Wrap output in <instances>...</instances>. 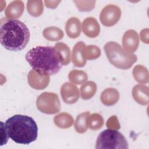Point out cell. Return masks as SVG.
Listing matches in <instances>:
<instances>
[{"label": "cell", "mask_w": 149, "mask_h": 149, "mask_svg": "<svg viewBox=\"0 0 149 149\" xmlns=\"http://www.w3.org/2000/svg\"><path fill=\"white\" fill-rule=\"evenodd\" d=\"M25 58L32 69L41 75L55 74L63 66L54 47L37 46L29 50Z\"/></svg>", "instance_id": "1"}, {"label": "cell", "mask_w": 149, "mask_h": 149, "mask_svg": "<svg viewBox=\"0 0 149 149\" xmlns=\"http://www.w3.org/2000/svg\"><path fill=\"white\" fill-rule=\"evenodd\" d=\"M30 33L27 26L17 19L2 18L0 22L1 45L11 51L24 49L30 40Z\"/></svg>", "instance_id": "2"}, {"label": "cell", "mask_w": 149, "mask_h": 149, "mask_svg": "<svg viewBox=\"0 0 149 149\" xmlns=\"http://www.w3.org/2000/svg\"><path fill=\"white\" fill-rule=\"evenodd\" d=\"M4 126L9 137L18 144H29L38 136L37 123L27 115H15L6 120Z\"/></svg>", "instance_id": "3"}, {"label": "cell", "mask_w": 149, "mask_h": 149, "mask_svg": "<svg viewBox=\"0 0 149 149\" xmlns=\"http://www.w3.org/2000/svg\"><path fill=\"white\" fill-rule=\"evenodd\" d=\"M104 49L110 63L120 69H128L137 61L136 55L126 51L121 45L114 41L106 43Z\"/></svg>", "instance_id": "4"}, {"label": "cell", "mask_w": 149, "mask_h": 149, "mask_svg": "<svg viewBox=\"0 0 149 149\" xmlns=\"http://www.w3.org/2000/svg\"><path fill=\"white\" fill-rule=\"evenodd\" d=\"M128 143L125 136L117 130L106 129L98 135L95 148H114L127 149Z\"/></svg>", "instance_id": "5"}, {"label": "cell", "mask_w": 149, "mask_h": 149, "mask_svg": "<svg viewBox=\"0 0 149 149\" xmlns=\"http://www.w3.org/2000/svg\"><path fill=\"white\" fill-rule=\"evenodd\" d=\"M37 109L45 114L52 115L59 112L61 103L58 95L54 93L44 92L36 100Z\"/></svg>", "instance_id": "6"}, {"label": "cell", "mask_w": 149, "mask_h": 149, "mask_svg": "<svg viewBox=\"0 0 149 149\" xmlns=\"http://www.w3.org/2000/svg\"><path fill=\"white\" fill-rule=\"evenodd\" d=\"M121 10L119 6L113 4L105 6L101 11L100 19L101 23L107 27H111L120 20Z\"/></svg>", "instance_id": "7"}, {"label": "cell", "mask_w": 149, "mask_h": 149, "mask_svg": "<svg viewBox=\"0 0 149 149\" xmlns=\"http://www.w3.org/2000/svg\"><path fill=\"white\" fill-rule=\"evenodd\" d=\"M61 95L63 101L68 104L76 103L80 97L79 90L77 87L70 82L63 83L61 87Z\"/></svg>", "instance_id": "8"}, {"label": "cell", "mask_w": 149, "mask_h": 149, "mask_svg": "<svg viewBox=\"0 0 149 149\" xmlns=\"http://www.w3.org/2000/svg\"><path fill=\"white\" fill-rule=\"evenodd\" d=\"M49 76L41 75L34 70H31L27 74V82L29 86L35 90H43L49 84Z\"/></svg>", "instance_id": "9"}, {"label": "cell", "mask_w": 149, "mask_h": 149, "mask_svg": "<svg viewBox=\"0 0 149 149\" xmlns=\"http://www.w3.org/2000/svg\"><path fill=\"white\" fill-rule=\"evenodd\" d=\"M139 45V37L136 31L128 30L122 37V47L127 52L133 54L138 48Z\"/></svg>", "instance_id": "10"}, {"label": "cell", "mask_w": 149, "mask_h": 149, "mask_svg": "<svg viewBox=\"0 0 149 149\" xmlns=\"http://www.w3.org/2000/svg\"><path fill=\"white\" fill-rule=\"evenodd\" d=\"M83 33L89 38H95L100 33V26L95 17H88L82 23Z\"/></svg>", "instance_id": "11"}, {"label": "cell", "mask_w": 149, "mask_h": 149, "mask_svg": "<svg viewBox=\"0 0 149 149\" xmlns=\"http://www.w3.org/2000/svg\"><path fill=\"white\" fill-rule=\"evenodd\" d=\"M86 44L83 41L77 42L73 47L72 53V61L73 64L79 68L83 67L87 62L84 56V49Z\"/></svg>", "instance_id": "12"}, {"label": "cell", "mask_w": 149, "mask_h": 149, "mask_svg": "<svg viewBox=\"0 0 149 149\" xmlns=\"http://www.w3.org/2000/svg\"><path fill=\"white\" fill-rule=\"evenodd\" d=\"M148 87L144 84H139L133 87L132 89V96L134 100L142 105L148 104Z\"/></svg>", "instance_id": "13"}, {"label": "cell", "mask_w": 149, "mask_h": 149, "mask_svg": "<svg viewBox=\"0 0 149 149\" xmlns=\"http://www.w3.org/2000/svg\"><path fill=\"white\" fill-rule=\"evenodd\" d=\"M24 9V2L22 1H14L11 2L5 10L6 17L9 19L19 18L23 14Z\"/></svg>", "instance_id": "14"}, {"label": "cell", "mask_w": 149, "mask_h": 149, "mask_svg": "<svg viewBox=\"0 0 149 149\" xmlns=\"http://www.w3.org/2000/svg\"><path fill=\"white\" fill-rule=\"evenodd\" d=\"M65 31L69 38L72 39L77 38L81 31V24L80 20L76 17L69 18L65 24Z\"/></svg>", "instance_id": "15"}, {"label": "cell", "mask_w": 149, "mask_h": 149, "mask_svg": "<svg viewBox=\"0 0 149 149\" xmlns=\"http://www.w3.org/2000/svg\"><path fill=\"white\" fill-rule=\"evenodd\" d=\"M119 99V93L114 88H105L101 94L100 100L106 106H112L118 102Z\"/></svg>", "instance_id": "16"}, {"label": "cell", "mask_w": 149, "mask_h": 149, "mask_svg": "<svg viewBox=\"0 0 149 149\" xmlns=\"http://www.w3.org/2000/svg\"><path fill=\"white\" fill-rule=\"evenodd\" d=\"M73 116L67 112H61L54 118L55 125L61 129H68L73 123Z\"/></svg>", "instance_id": "17"}, {"label": "cell", "mask_w": 149, "mask_h": 149, "mask_svg": "<svg viewBox=\"0 0 149 149\" xmlns=\"http://www.w3.org/2000/svg\"><path fill=\"white\" fill-rule=\"evenodd\" d=\"M134 80L139 84H146L148 82L149 74L147 69L141 65L135 66L132 71Z\"/></svg>", "instance_id": "18"}, {"label": "cell", "mask_w": 149, "mask_h": 149, "mask_svg": "<svg viewBox=\"0 0 149 149\" xmlns=\"http://www.w3.org/2000/svg\"><path fill=\"white\" fill-rule=\"evenodd\" d=\"M54 48L58 52L63 65H68L71 61V52L68 45L63 42H58Z\"/></svg>", "instance_id": "19"}, {"label": "cell", "mask_w": 149, "mask_h": 149, "mask_svg": "<svg viewBox=\"0 0 149 149\" xmlns=\"http://www.w3.org/2000/svg\"><path fill=\"white\" fill-rule=\"evenodd\" d=\"M80 91L81 98L83 100H89L95 94L97 84L93 81H86L81 86Z\"/></svg>", "instance_id": "20"}, {"label": "cell", "mask_w": 149, "mask_h": 149, "mask_svg": "<svg viewBox=\"0 0 149 149\" xmlns=\"http://www.w3.org/2000/svg\"><path fill=\"white\" fill-rule=\"evenodd\" d=\"M26 8L28 13L33 17L40 16L44 11L43 1L41 0H29Z\"/></svg>", "instance_id": "21"}, {"label": "cell", "mask_w": 149, "mask_h": 149, "mask_svg": "<svg viewBox=\"0 0 149 149\" xmlns=\"http://www.w3.org/2000/svg\"><path fill=\"white\" fill-rule=\"evenodd\" d=\"M42 35L46 40L51 41H59L62 39L64 36L63 31L55 26H50L44 29Z\"/></svg>", "instance_id": "22"}, {"label": "cell", "mask_w": 149, "mask_h": 149, "mask_svg": "<svg viewBox=\"0 0 149 149\" xmlns=\"http://www.w3.org/2000/svg\"><path fill=\"white\" fill-rule=\"evenodd\" d=\"M90 114V112L87 111L77 115L74 124V129L76 132L82 134L87 131L88 128L87 126V119Z\"/></svg>", "instance_id": "23"}, {"label": "cell", "mask_w": 149, "mask_h": 149, "mask_svg": "<svg viewBox=\"0 0 149 149\" xmlns=\"http://www.w3.org/2000/svg\"><path fill=\"white\" fill-rule=\"evenodd\" d=\"M104 125V119L102 116L97 113L90 114L87 119V126L92 130L100 129Z\"/></svg>", "instance_id": "24"}, {"label": "cell", "mask_w": 149, "mask_h": 149, "mask_svg": "<svg viewBox=\"0 0 149 149\" xmlns=\"http://www.w3.org/2000/svg\"><path fill=\"white\" fill-rule=\"evenodd\" d=\"M69 81L74 84H81L86 82L88 79L87 74L83 70H72L68 74Z\"/></svg>", "instance_id": "25"}, {"label": "cell", "mask_w": 149, "mask_h": 149, "mask_svg": "<svg viewBox=\"0 0 149 149\" xmlns=\"http://www.w3.org/2000/svg\"><path fill=\"white\" fill-rule=\"evenodd\" d=\"M101 55V49L95 45H86L84 49V56L86 60H94Z\"/></svg>", "instance_id": "26"}, {"label": "cell", "mask_w": 149, "mask_h": 149, "mask_svg": "<svg viewBox=\"0 0 149 149\" xmlns=\"http://www.w3.org/2000/svg\"><path fill=\"white\" fill-rule=\"evenodd\" d=\"M76 6L80 12H90L94 8L96 1H74Z\"/></svg>", "instance_id": "27"}, {"label": "cell", "mask_w": 149, "mask_h": 149, "mask_svg": "<svg viewBox=\"0 0 149 149\" xmlns=\"http://www.w3.org/2000/svg\"><path fill=\"white\" fill-rule=\"evenodd\" d=\"M107 127L108 129H113V130H119L120 127V123L119 122L118 118L113 115L111 116L107 120L106 123Z\"/></svg>", "instance_id": "28"}, {"label": "cell", "mask_w": 149, "mask_h": 149, "mask_svg": "<svg viewBox=\"0 0 149 149\" xmlns=\"http://www.w3.org/2000/svg\"><path fill=\"white\" fill-rule=\"evenodd\" d=\"M148 33H149V30L147 28L144 29L141 31L140 33V37L143 42L146 44H148L149 42H148L149 41Z\"/></svg>", "instance_id": "29"}, {"label": "cell", "mask_w": 149, "mask_h": 149, "mask_svg": "<svg viewBox=\"0 0 149 149\" xmlns=\"http://www.w3.org/2000/svg\"><path fill=\"white\" fill-rule=\"evenodd\" d=\"M61 2V1H44L45 6L50 9L56 8Z\"/></svg>", "instance_id": "30"}]
</instances>
